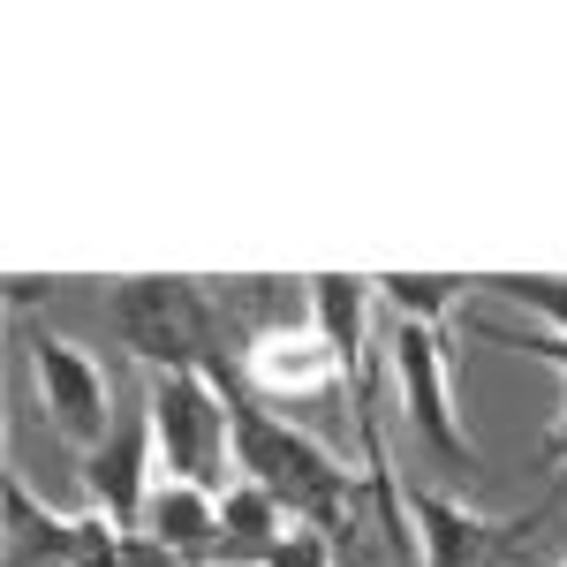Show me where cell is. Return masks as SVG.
Segmentation results:
<instances>
[{
  "label": "cell",
  "mask_w": 567,
  "mask_h": 567,
  "mask_svg": "<svg viewBox=\"0 0 567 567\" xmlns=\"http://www.w3.org/2000/svg\"><path fill=\"white\" fill-rule=\"evenodd\" d=\"M213 386L227 401V432H235V477L265 484L280 507H288V523L303 529H349L355 523V477L349 462L333 454V446H318L303 424H288V416H272V401L250 393L243 371H227L213 363Z\"/></svg>",
  "instance_id": "6da1fadb"
},
{
  "label": "cell",
  "mask_w": 567,
  "mask_h": 567,
  "mask_svg": "<svg viewBox=\"0 0 567 567\" xmlns=\"http://www.w3.org/2000/svg\"><path fill=\"white\" fill-rule=\"evenodd\" d=\"M106 318H114V341L144 371H213L219 363L213 296L189 272H130V280H114Z\"/></svg>",
  "instance_id": "7a4b0ae2"
},
{
  "label": "cell",
  "mask_w": 567,
  "mask_h": 567,
  "mask_svg": "<svg viewBox=\"0 0 567 567\" xmlns=\"http://www.w3.org/2000/svg\"><path fill=\"white\" fill-rule=\"evenodd\" d=\"M144 416H152V446H159V477L213 484L227 492L235 470V432H227V401H219L213 371H144Z\"/></svg>",
  "instance_id": "3957f363"
},
{
  "label": "cell",
  "mask_w": 567,
  "mask_h": 567,
  "mask_svg": "<svg viewBox=\"0 0 567 567\" xmlns=\"http://www.w3.org/2000/svg\"><path fill=\"white\" fill-rule=\"evenodd\" d=\"M386 371H393V393H401V416H409V432L432 446L439 470H454V477L484 470V462H477V439L462 432V416H454V379H446V326H393V333H386Z\"/></svg>",
  "instance_id": "277c9868"
},
{
  "label": "cell",
  "mask_w": 567,
  "mask_h": 567,
  "mask_svg": "<svg viewBox=\"0 0 567 567\" xmlns=\"http://www.w3.org/2000/svg\"><path fill=\"white\" fill-rule=\"evenodd\" d=\"M23 363H31V386H39L45 424L69 439L76 454H91L99 439L114 432V386H106V371H99L76 341L31 326V333H23Z\"/></svg>",
  "instance_id": "5b68a950"
},
{
  "label": "cell",
  "mask_w": 567,
  "mask_h": 567,
  "mask_svg": "<svg viewBox=\"0 0 567 567\" xmlns=\"http://www.w3.org/2000/svg\"><path fill=\"white\" fill-rule=\"evenodd\" d=\"M545 515H553V499H537L529 515H507V523H499V515H477V507L446 499L432 484H409V523H416L424 567H499Z\"/></svg>",
  "instance_id": "8992f818"
},
{
  "label": "cell",
  "mask_w": 567,
  "mask_h": 567,
  "mask_svg": "<svg viewBox=\"0 0 567 567\" xmlns=\"http://www.w3.org/2000/svg\"><path fill=\"white\" fill-rule=\"evenodd\" d=\"M84 462V499L91 515H106L114 529H144V499H152V484H159V446H152V416L130 409V416H114V432L99 439Z\"/></svg>",
  "instance_id": "52a82bcc"
},
{
  "label": "cell",
  "mask_w": 567,
  "mask_h": 567,
  "mask_svg": "<svg viewBox=\"0 0 567 567\" xmlns=\"http://www.w3.org/2000/svg\"><path fill=\"white\" fill-rule=\"evenodd\" d=\"M243 379L258 401H310V393L341 386L349 363L318 326H258L250 349H243Z\"/></svg>",
  "instance_id": "ba28073f"
},
{
  "label": "cell",
  "mask_w": 567,
  "mask_h": 567,
  "mask_svg": "<svg viewBox=\"0 0 567 567\" xmlns=\"http://www.w3.org/2000/svg\"><path fill=\"white\" fill-rule=\"evenodd\" d=\"M144 537H152L175 567H205L219 545H227V529H219V492L213 484L159 477L152 499H144Z\"/></svg>",
  "instance_id": "9c48e42d"
},
{
  "label": "cell",
  "mask_w": 567,
  "mask_h": 567,
  "mask_svg": "<svg viewBox=\"0 0 567 567\" xmlns=\"http://www.w3.org/2000/svg\"><path fill=\"white\" fill-rule=\"evenodd\" d=\"M310 296V326L341 349L349 363V386H363V349H371V310H379V288L363 272H310L303 280Z\"/></svg>",
  "instance_id": "30bf717a"
},
{
  "label": "cell",
  "mask_w": 567,
  "mask_h": 567,
  "mask_svg": "<svg viewBox=\"0 0 567 567\" xmlns=\"http://www.w3.org/2000/svg\"><path fill=\"white\" fill-rule=\"evenodd\" d=\"M91 515H61V507H39V492L23 477H8V553L16 560H76L84 553Z\"/></svg>",
  "instance_id": "8fae6325"
},
{
  "label": "cell",
  "mask_w": 567,
  "mask_h": 567,
  "mask_svg": "<svg viewBox=\"0 0 567 567\" xmlns=\"http://www.w3.org/2000/svg\"><path fill=\"white\" fill-rule=\"evenodd\" d=\"M371 288H379V310L393 326H446L454 303L484 280H470V272H371Z\"/></svg>",
  "instance_id": "7c38bea8"
},
{
  "label": "cell",
  "mask_w": 567,
  "mask_h": 567,
  "mask_svg": "<svg viewBox=\"0 0 567 567\" xmlns=\"http://www.w3.org/2000/svg\"><path fill=\"white\" fill-rule=\"evenodd\" d=\"M219 529H227L219 560H227V553H243V560H258V567H265V553H272V545H280V537H288L296 523H288V507H280L265 484L235 477L227 492H219Z\"/></svg>",
  "instance_id": "4fadbf2b"
},
{
  "label": "cell",
  "mask_w": 567,
  "mask_h": 567,
  "mask_svg": "<svg viewBox=\"0 0 567 567\" xmlns=\"http://www.w3.org/2000/svg\"><path fill=\"white\" fill-rule=\"evenodd\" d=\"M484 288L507 296V303H523L545 333H567V272H492Z\"/></svg>",
  "instance_id": "5bb4252c"
},
{
  "label": "cell",
  "mask_w": 567,
  "mask_h": 567,
  "mask_svg": "<svg viewBox=\"0 0 567 567\" xmlns=\"http://www.w3.org/2000/svg\"><path fill=\"white\" fill-rule=\"evenodd\" d=\"M484 341H499V349H515V355H529V363H553L567 379V333H545V326H484Z\"/></svg>",
  "instance_id": "9a60e30c"
},
{
  "label": "cell",
  "mask_w": 567,
  "mask_h": 567,
  "mask_svg": "<svg viewBox=\"0 0 567 567\" xmlns=\"http://www.w3.org/2000/svg\"><path fill=\"white\" fill-rule=\"evenodd\" d=\"M265 567H333V537H326V529H288V537H280V545H272V553H265Z\"/></svg>",
  "instance_id": "2e32d148"
},
{
  "label": "cell",
  "mask_w": 567,
  "mask_h": 567,
  "mask_svg": "<svg viewBox=\"0 0 567 567\" xmlns=\"http://www.w3.org/2000/svg\"><path fill=\"white\" fill-rule=\"evenodd\" d=\"M45 288H53V280H39V272H8V303H16V310H31Z\"/></svg>",
  "instance_id": "e0dca14e"
},
{
  "label": "cell",
  "mask_w": 567,
  "mask_h": 567,
  "mask_svg": "<svg viewBox=\"0 0 567 567\" xmlns=\"http://www.w3.org/2000/svg\"><path fill=\"white\" fill-rule=\"evenodd\" d=\"M545 462H553V470H560V477H567V409H560V424L545 432Z\"/></svg>",
  "instance_id": "ac0fdd59"
},
{
  "label": "cell",
  "mask_w": 567,
  "mask_h": 567,
  "mask_svg": "<svg viewBox=\"0 0 567 567\" xmlns=\"http://www.w3.org/2000/svg\"><path fill=\"white\" fill-rule=\"evenodd\" d=\"M560 567H567V560H560Z\"/></svg>",
  "instance_id": "d6986e66"
}]
</instances>
